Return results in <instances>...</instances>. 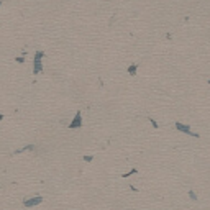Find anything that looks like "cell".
<instances>
[{"label": "cell", "mask_w": 210, "mask_h": 210, "mask_svg": "<svg viewBox=\"0 0 210 210\" xmlns=\"http://www.w3.org/2000/svg\"><path fill=\"white\" fill-rule=\"evenodd\" d=\"M43 58H45V52L43 51H36L33 56V74H40L43 71Z\"/></svg>", "instance_id": "obj_1"}, {"label": "cell", "mask_w": 210, "mask_h": 210, "mask_svg": "<svg viewBox=\"0 0 210 210\" xmlns=\"http://www.w3.org/2000/svg\"><path fill=\"white\" fill-rule=\"evenodd\" d=\"M176 130L181 131V133H185V135H190V136H195V138H199L197 133H194L192 131V128H190L189 125H185V123H181V122H176Z\"/></svg>", "instance_id": "obj_2"}, {"label": "cell", "mask_w": 210, "mask_h": 210, "mask_svg": "<svg viewBox=\"0 0 210 210\" xmlns=\"http://www.w3.org/2000/svg\"><path fill=\"white\" fill-rule=\"evenodd\" d=\"M41 202H43V197H41V195H35V197H31V199H26L25 202H23V205H25L26 208H31V207L40 205Z\"/></svg>", "instance_id": "obj_3"}, {"label": "cell", "mask_w": 210, "mask_h": 210, "mask_svg": "<svg viewBox=\"0 0 210 210\" xmlns=\"http://www.w3.org/2000/svg\"><path fill=\"white\" fill-rule=\"evenodd\" d=\"M68 126H69V130H74V128H80V126H82V113H80V112L76 113V117L72 118V122H71Z\"/></svg>", "instance_id": "obj_4"}, {"label": "cell", "mask_w": 210, "mask_h": 210, "mask_svg": "<svg viewBox=\"0 0 210 210\" xmlns=\"http://www.w3.org/2000/svg\"><path fill=\"white\" fill-rule=\"evenodd\" d=\"M35 150V145H28L25 148H20V150H15L13 151V156H17V154H21V153H26V151H33Z\"/></svg>", "instance_id": "obj_5"}, {"label": "cell", "mask_w": 210, "mask_h": 210, "mask_svg": "<svg viewBox=\"0 0 210 210\" xmlns=\"http://www.w3.org/2000/svg\"><path fill=\"white\" fill-rule=\"evenodd\" d=\"M136 72H138V64H130L128 66V74H130L131 77H135Z\"/></svg>", "instance_id": "obj_6"}, {"label": "cell", "mask_w": 210, "mask_h": 210, "mask_svg": "<svg viewBox=\"0 0 210 210\" xmlns=\"http://www.w3.org/2000/svg\"><path fill=\"white\" fill-rule=\"evenodd\" d=\"M25 54H26V52H23V54L21 56H18V58H15V61H17V63H25Z\"/></svg>", "instance_id": "obj_7"}, {"label": "cell", "mask_w": 210, "mask_h": 210, "mask_svg": "<svg viewBox=\"0 0 210 210\" xmlns=\"http://www.w3.org/2000/svg\"><path fill=\"white\" fill-rule=\"evenodd\" d=\"M148 120H150V123H151V125H153V128H159V125H158V122L154 120V118H148Z\"/></svg>", "instance_id": "obj_8"}, {"label": "cell", "mask_w": 210, "mask_h": 210, "mask_svg": "<svg viewBox=\"0 0 210 210\" xmlns=\"http://www.w3.org/2000/svg\"><path fill=\"white\" fill-rule=\"evenodd\" d=\"M136 173H138V169H131V171H130V173H126V174H123V177H125V179H126V177H130V176H133V174H136Z\"/></svg>", "instance_id": "obj_9"}, {"label": "cell", "mask_w": 210, "mask_h": 210, "mask_svg": "<svg viewBox=\"0 0 210 210\" xmlns=\"http://www.w3.org/2000/svg\"><path fill=\"white\" fill-rule=\"evenodd\" d=\"M189 197L192 199V200H197V195H195V192H194V190H189Z\"/></svg>", "instance_id": "obj_10"}, {"label": "cell", "mask_w": 210, "mask_h": 210, "mask_svg": "<svg viewBox=\"0 0 210 210\" xmlns=\"http://www.w3.org/2000/svg\"><path fill=\"white\" fill-rule=\"evenodd\" d=\"M92 158H94V156H84V161H87V163H90V161H92Z\"/></svg>", "instance_id": "obj_11"}, {"label": "cell", "mask_w": 210, "mask_h": 210, "mask_svg": "<svg viewBox=\"0 0 210 210\" xmlns=\"http://www.w3.org/2000/svg\"><path fill=\"white\" fill-rule=\"evenodd\" d=\"M3 120V113H0V122H2Z\"/></svg>", "instance_id": "obj_12"}, {"label": "cell", "mask_w": 210, "mask_h": 210, "mask_svg": "<svg viewBox=\"0 0 210 210\" xmlns=\"http://www.w3.org/2000/svg\"><path fill=\"white\" fill-rule=\"evenodd\" d=\"M2 3H3V2H2V0H0V5H2Z\"/></svg>", "instance_id": "obj_13"}]
</instances>
